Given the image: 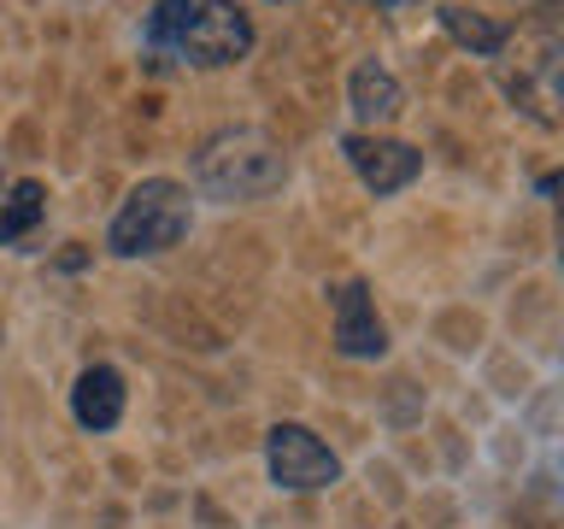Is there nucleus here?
<instances>
[{"label":"nucleus","instance_id":"9d476101","mask_svg":"<svg viewBox=\"0 0 564 529\" xmlns=\"http://www.w3.org/2000/svg\"><path fill=\"white\" fill-rule=\"evenodd\" d=\"M47 212V188L42 183H18L7 201H0V241H24Z\"/></svg>","mask_w":564,"mask_h":529},{"label":"nucleus","instance_id":"f03ea898","mask_svg":"<svg viewBox=\"0 0 564 529\" xmlns=\"http://www.w3.org/2000/svg\"><path fill=\"white\" fill-rule=\"evenodd\" d=\"M194 229V194L176 176H148L123 194V206L112 212V229H106V247L118 259H153L171 253Z\"/></svg>","mask_w":564,"mask_h":529},{"label":"nucleus","instance_id":"423d86ee","mask_svg":"<svg viewBox=\"0 0 564 529\" xmlns=\"http://www.w3.org/2000/svg\"><path fill=\"white\" fill-rule=\"evenodd\" d=\"M329 306H335V347H341L347 359H382L388 324L377 317V300H370L365 282H341V289L329 294Z\"/></svg>","mask_w":564,"mask_h":529},{"label":"nucleus","instance_id":"0eeeda50","mask_svg":"<svg viewBox=\"0 0 564 529\" xmlns=\"http://www.w3.org/2000/svg\"><path fill=\"white\" fill-rule=\"evenodd\" d=\"M347 106H352V118H359L365 130L377 136L382 123H394V118H400L405 88H400V77H394L388 65L359 60V65H352V77H347Z\"/></svg>","mask_w":564,"mask_h":529},{"label":"nucleus","instance_id":"20e7f679","mask_svg":"<svg viewBox=\"0 0 564 529\" xmlns=\"http://www.w3.org/2000/svg\"><path fill=\"white\" fill-rule=\"evenodd\" d=\"M264 471L289 494H317V488L341 483V458L306 423H271V435H264Z\"/></svg>","mask_w":564,"mask_h":529},{"label":"nucleus","instance_id":"6e6552de","mask_svg":"<svg viewBox=\"0 0 564 529\" xmlns=\"http://www.w3.org/2000/svg\"><path fill=\"white\" fill-rule=\"evenodd\" d=\"M70 418H77L83 430H95V435L118 430V418H123V377L112 365H88L77 377V388H70Z\"/></svg>","mask_w":564,"mask_h":529},{"label":"nucleus","instance_id":"9b49d317","mask_svg":"<svg viewBox=\"0 0 564 529\" xmlns=\"http://www.w3.org/2000/svg\"><path fill=\"white\" fill-rule=\"evenodd\" d=\"M377 7H388V0H377Z\"/></svg>","mask_w":564,"mask_h":529},{"label":"nucleus","instance_id":"39448f33","mask_svg":"<svg viewBox=\"0 0 564 529\" xmlns=\"http://www.w3.org/2000/svg\"><path fill=\"white\" fill-rule=\"evenodd\" d=\"M341 153H347L352 176H359L370 194H400L405 183H417V171H423V153L412 148V141L370 136V130L341 136Z\"/></svg>","mask_w":564,"mask_h":529},{"label":"nucleus","instance_id":"7ed1b4c3","mask_svg":"<svg viewBox=\"0 0 564 529\" xmlns=\"http://www.w3.org/2000/svg\"><path fill=\"white\" fill-rule=\"evenodd\" d=\"M247 53H253V18L236 0H188L176 35L159 47V65L224 71V65H241Z\"/></svg>","mask_w":564,"mask_h":529},{"label":"nucleus","instance_id":"f257e3e1","mask_svg":"<svg viewBox=\"0 0 564 529\" xmlns=\"http://www.w3.org/2000/svg\"><path fill=\"white\" fill-rule=\"evenodd\" d=\"M282 183H289V153L271 130H253V123H229V130L206 136L200 153H194V188L206 201L247 206L276 194Z\"/></svg>","mask_w":564,"mask_h":529},{"label":"nucleus","instance_id":"1a4fd4ad","mask_svg":"<svg viewBox=\"0 0 564 529\" xmlns=\"http://www.w3.org/2000/svg\"><path fill=\"white\" fill-rule=\"evenodd\" d=\"M435 18H441V30H447L458 47L476 53V60H494V53L511 42V30L500 24V18H482V12H470V7H453V0H447Z\"/></svg>","mask_w":564,"mask_h":529}]
</instances>
